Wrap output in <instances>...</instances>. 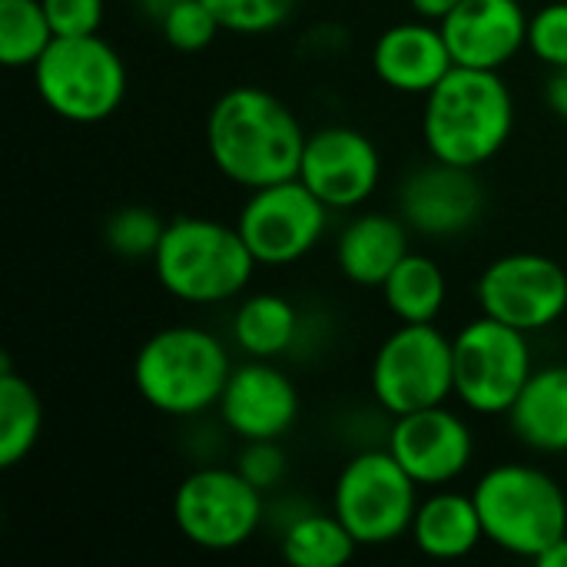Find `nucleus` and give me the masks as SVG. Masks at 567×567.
<instances>
[{
  "mask_svg": "<svg viewBox=\"0 0 567 567\" xmlns=\"http://www.w3.org/2000/svg\"><path fill=\"white\" fill-rule=\"evenodd\" d=\"M545 103L558 120L567 123V63L565 66H551V73L545 80Z\"/></svg>",
  "mask_w": 567,
  "mask_h": 567,
  "instance_id": "473e14b6",
  "label": "nucleus"
},
{
  "mask_svg": "<svg viewBox=\"0 0 567 567\" xmlns=\"http://www.w3.org/2000/svg\"><path fill=\"white\" fill-rule=\"evenodd\" d=\"M223 30L239 37H259L279 30L292 13L299 0H203Z\"/></svg>",
  "mask_w": 567,
  "mask_h": 567,
  "instance_id": "cd10ccee",
  "label": "nucleus"
},
{
  "mask_svg": "<svg viewBox=\"0 0 567 567\" xmlns=\"http://www.w3.org/2000/svg\"><path fill=\"white\" fill-rule=\"evenodd\" d=\"M50 27L56 37H83L100 33L103 27V0H43Z\"/></svg>",
  "mask_w": 567,
  "mask_h": 567,
  "instance_id": "2f4dec72",
  "label": "nucleus"
},
{
  "mask_svg": "<svg viewBox=\"0 0 567 567\" xmlns=\"http://www.w3.org/2000/svg\"><path fill=\"white\" fill-rule=\"evenodd\" d=\"M528 50L551 70L567 63V0L538 7L528 20Z\"/></svg>",
  "mask_w": 567,
  "mask_h": 567,
  "instance_id": "7c9ffc66",
  "label": "nucleus"
},
{
  "mask_svg": "<svg viewBox=\"0 0 567 567\" xmlns=\"http://www.w3.org/2000/svg\"><path fill=\"white\" fill-rule=\"evenodd\" d=\"M409 226L399 213H359L336 243L339 272L365 289H382L392 269L412 252Z\"/></svg>",
  "mask_w": 567,
  "mask_h": 567,
  "instance_id": "6ab92c4d",
  "label": "nucleus"
},
{
  "mask_svg": "<svg viewBox=\"0 0 567 567\" xmlns=\"http://www.w3.org/2000/svg\"><path fill=\"white\" fill-rule=\"evenodd\" d=\"M515 130V100L502 70L452 66L425 93L422 140L429 156L478 169L495 159Z\"/></svg>",
  "mask_w": 567,
  "mask_h": 567,
  "instance_id": "f03ea898",
  "label": "nucleus"
},
{
  "mask_svg": "<svg viewBox=\"0 0 567 567\" xmlns=\"http://www.w3.org/2000/svg\"><path fill=\"white\" fill-rule=\"evenodd\" d=\"M455 399L475 415H508L535 372L528 332L478 316L452 336Z\"/></svg>",
  "mask_w": 567,
  "mask_h": 567,
  "instance_id": "1a4fd4ad",
  "label": "nucleus"
},
{
  "mask_svg": "<svg viewBox=\"0 0 567 567\" xmlns=\"http://www.w3.org/2000/svg\"><path fill=\"white\" fill-rule=\"evenodd\" d=\"M399 216L405 226L429 239H455L482 219L485 186L475 169L445 159H429L405 173L399 183Z\"/></svg>",
  "mask_w": 567,
  "mask_h": 567,
  "instance_id": "ddd939ff",
  "label": "nucleus"
},
{
  "mask_svg": "<svg viewBox=\"0 0 567 567\" xmlns=\"http://www.w3.org/2000/svg\"><path fill=\"white\" fill-rule=\"evenodd\" d=\"M306 136L296 113L262 86L226 90L206 116L209 159L243 189L296 179Z\"/></svg>",
  "mask_w": 567,
  "mask_h": 567,
  "instance_id": "f257e3e1",
  "label": "nucleus"
},
{
  "mask_svg": "<svg viewBox=\"0 0 567 567\" xmlns=\"http://www.w3.org/2000/svg\"><path fill=\"white\" fill-rule=\"evenodd\" d=\"M302 332V316L292 306V299L279 292H256L246 296L236 312L229 336L239 352L249 359H279L286 355Z\"/></svg>",
  "mask_w": 567,
  "mask_h": 567,
  "instance_id": "4be33fe9",
  "label": "nucleus"
},
{
  "mask_svg": "<svg viewBox=\"0 0 567 567\" xmlns=\"http://www.w3.org/2000/svg\"><path fill=\"white\" fill-rule=\"evenodd\" d=\"M216 409L239 442L286 439L299 419V389L272 359H249L233 369Z\"/></svg>",
  "mask_w": 567,
  "mask_h": 567,
  "instance_id": "dca6fc26",
  "label": "nucleus"
},
{
  "mask_svg": "<svg viewBox=\"0 0 567 567\" xmlns=\"http://www.w3.org/2000/svg\"><path fill=\"white\" fill-rule=\"evenodd\" d=\"M419 488L389 449H362L336 475L332 512L359 548H382L409 535L422 502Z\"/></svg>",
  "mask_w": 567,
  "mask_h": 567,
  "instance_id": "0eeeda50",
  "label": "nucleus"
},
{
  "mask_svg": "<svg viewBox=\"0 0 567 567\" xmlns=\"http://www.w3.org/2000/svg\"><path fill=\"white\" fill-rule=\"evenodd\" d=\"M159 33L163 40L179 50V53H199L206 47L216 43V37L223 33L216 13L203 3V0H183L176 3L163 20H159Z\"/></svg>",
  "mask_w": 567,
  "mask_h": 567,
  "instance_id": "c85d7f7f",
  "label": "nucleus"
},
{
  "mask_svg": "<svg viewBox=\"0 0 567 567\" xmlns=\"http://www.w3.org/2000/svg\"><path fill=\"white\" fill-rule=\"evenodd\" d=\"M43 402L37 389L13 372L10 359H0V468L20 465L40 442Z\"/></svg>",
  "mask_w": 567,
  "mask_h": 567,
  "instance_id": "393cba45",
  "label": "nucleus"
},
{
  "mask_svg": "<svg viewBox=\"0 0 567 567\" xmlns=\"http://www.w3.org/2000/svg\"><path fill=\"white\" fill-rule=\"evenodd\" d=\"M528 20L522 0H462L439 27L455 66L502 70L528 47Z\"/></svg>",
  "mask_w": 567,
  "mask_h": 567,
  "instance_id": "f3484780",
  "label": "nucleus"
},
{
  "mask_svg": "<svg viewBox=\"0 0 567 567\" xmlns=\"http://www.w3.org/2000/svg\"><path fill=\"white\" fill-rule=\"evenodd\" d=\"M475 299L485 316L535 336L567 312V272L545 252H505L478 276Z\"/></svg>",
  "mask_w": 567,
  "mask_h": 567,
  "instance_id": "f8f14e48",
  "label": "nucleus"
},
{
  "mask_svg": "<svg viewBox=\"0 0 567 567\" xmlns=\"http://www.w3.org/2000/svg\"><path fill=\"white\" fill-rule=\"evenodd\" d=\"M176 3H183V0H136V7H140V13L146 17V20H153L156 27H159V20L176 7Z\"/></svg>",
  "mask_w": 567,
  "mask_h": 567,
  "instance_id": "c9c22d12",
  "label": "nucleus"
},
{
  "mask_svg": "<svg viewBox=\"0 0 567 567\" xmlns=\"http://www.w3.org/2000/svg\"><path fill=\"white\" fill-rule=\"evenodd\" d=\"M369 382L375 405L392 419L445 405L455 395L452 339L435 322H399L375 349Z\"/></svg>",
  "mask_w": 567,
  "mask_h": 567,
  "instance_id": "6e6552de",
  "label": "nucleus"
},
{
  "mask_svg": "<svg viewBox=\"0 0 567 567\" xmlns=\"http://www.w3.org/2000/svg\"><path fill=\"white\" fill-rule=\"evenodd\" d=\"M56 40L43 0H0V63L10 70H33Z\"/></svg>",
  "mask_w": 567,
  "mask_h": 567,
  "instance_id": "a878e982",
  "label": "nucleus"
},
{
  "mask_svg": "<svg viewBox=\"0 0 567 567\" xmlns=\"http://www.w3.org/2000/svg\"><path fill=\"white\" fill-rule=\"evenodd\" d=\"M409 538L432 561L468 558L485 542V528H482L475 498L452 492V488H435L432 495H425L419 502Z\"/></svg>",
  "mask_w": 567,
  "mask_h": 567,
  "instance_id": "aec40b11",
  "label": "nucleus"
},
{
  "mask_svg": "<svg viewBox=\"0 0 567 567\" xmlns=\"http://www.w3.org/2000/svg\"><path fill=\"white\" fill-rule=\"evenodd\" d=\"M236 472L256 485L262 495L282 488L289 478V455L282 449V439H259V442H243L236 455Z\"/></svg>",
  "mask_w": 567,
  "mask_h": 567,
  "instance_id": "c756f323",
  "label": "nucleus"
},
{
  "mask_svg": "<svg viewBox=\"0 0 567 567\" xmlns=\"http://www.w3.org/2000/svg\"><path fill=\"white\" fill-rule=\"evenodd\" d=\"M33 86L43 106L80 126L110 120L126 100V63L100 33L56 37L37 60Z\"/></svg>",
  "mask_w": 567,
  "mask_h": 567,
  "instance_id": "423d86ee",
  "label": "nucleus"
},
{
  "mask_svg": "<svg viewBox=\"0 0 567 567\" xmlns=\"http://www.w3.org/2000/svg\"><path fill=\"white\" fill-rule=\"evenodd\" d=\"M505 419L525 449L567 455V365L535 369Z\"/></svg>",
  "mask_w": 567,
  "mask_h": 567,
  "instance_id": "412c9836",
  "label": "nucleus"
},
{
  "mask_svg": "<svg viewBox=\"0 0 567 567\" xmlns=\"http://www.w3.org/2000/svg\"><path fill=\"white\" fill-rule=\"evenodd\" d=\"M462 0H409L412 13L422 17V20H432V23H442Z\"/></svg>",
  "mask_w": 567,
  "mask_h": 567,
  "instance_id": "72a5a7b5",
  "label": "nucleus"
},
{
  "mask_svg": "<svg viewBox=\"0 0 567 567\" xmlns=\"http://www.w3.org/2000/svg\"><path fill=\"white\" fill-rule=\"evenodd\" d=\"M166 223L169 219H163L150 206H123L106 216L103 243L120 259H153L166 233Z\"/></svg>",
  "mask_w": 567,
  "mask_h": 567,
  "instance_id": "bb28decb",
  "label": "nucleus"
},
{
  "mask_svg": "<svg viewBox=\"0 0 567 567\" xmlns=\"http://www.w3.org/2000/svg\"><path fill=\"white\" fill-rule=\"evenodd\" d=\"M485 542L498 551L535 561L567 535V495L545 468L528 462L492 465L472 492Z\"/></svg>",
  "mask_w": 567,
  "mask_h": 567,
  "instance_id": "39448f33",
  "label": "nucleus"
},
{
  "mask_svg": "<svg viewBox=\"0 0 567 567\" xmlns=\"http://www.w3.org/2000/svg\"><path fill=\"white\" fill-rule=\"evenodd\" d=\"M299 179L332 209H359L382 179L379 146L355 126H322L306 136Z\"/></svg>",
  "mask_w": 567,
  "mask_h": 567,
  "instance_id": "4468645a",
  "label": "nucleus"
},
{
  "mask_svg": "<svg viewBox=\"0 0 567 567\" xmlns=\"http://www.w3.org/2000/svg\"><path fill=\"white\" fill-rule=\"evenodd\" d=\"M382 299L399 322H435L449 302L445 269L425 252H409L382 282Z\"/></svg>",
  "mask_w": 567,
  "mask_h": 567,
  "instance_id": "5701e85b",
  "label": "nucleus"
},
{
  "mask_svg": "<svg viewBox=\"0 0 567 567\" xmlns=\"http://www.w3.org/2000/svg\"><path fill=\"white\" fill-rule=\"evenodd\" d=\"M385 449L422 488H449L475 462V435L449 405L419 409L392 419Z\"/></svg>",
  "mask_w": 567,
  "mask_h": 567,
  "instance_id": "2eb2a0df",
  "label": "nucleus"
},
{
  "mask_svg": "<svg viewBox=\"0 0 567 567\" xmlns=\"http://www.w3.org/2000/svg\"><path fill=\"white\" fill-rule=\"evenodd\" d=\"M535 565L542 567H567V535L565 538H558V542H551L538 558H535Z\"/></svg>",
  "mask_w": 567,
  "mask_h": 567,
  "instance_id": "f704fd0d",
  "label": "nucleus"
},
{
  "mask_svg": "<svg viewBox=\"0 0 567 567\" xmlns=\"http://www.w3.org/2000/svg\"><path fill=\"white\" fill-rule=\"evenodd\" d=\"M329 213L332 209L296 176L249 189L236 226L259 266H292L319 246Z\"/></svg>",
  "mask_w": 567,
  "mask_h": 567,
  "instance_id": "9b49d317",
  "label": "nucleus"
},
{
  "mask_svg": "<svg viewBox=\"0 0 567 567\" xmlns=\"http://www.w3.org/2000/svg\"><path fill=\"white\" fill-rule=\"evenodd\" d=\"M226 342L203 326H166L133 355L140 399L169 419H196L219 405L233 375Z\"/></svg>",
  "mask_w": 567,
  "mask_h": 567,
  "instance_id": "7ed1b4c3",
  "label": "nucleus"
},
{
  "mask_svg": "<svg viewBox=\"0 0 567 567\" xmlns=\"http://www.w3.org/2000/svg\"><path fill=\"white\" fill-rule=\"evenodd\" d=\"M279 551L292 567H339L352 561L359 542L336 512L306 508L289 525H282Z\"/></svg>",
  "mask_w": 567,
  "mask_h": 567,
  "instance_id": "b1692460",
  "label": "nucleus"
},
{
  "mask_svg": "<svg viewBox=\"0 0 567 567\" xmlns=\"http://www.w3.org/2000/svg\"><path fill=\"white\" fill-rule=\"evenodd\" d=\"M266 522V495L249 485L236 465H203L173 492L176 532L203 551H236L256 538Z\"/></svg>",
  "mask_w": 567,
  "mask_h": 567,
  "instance_id": "9d476101",
  "label": "nucleus"
},
{
  "mask_svg": "<svg viewBox=\"0 0 567 567\" xmlns=\"http://www.w3.org/2000/svg\"><path fill=\"white\" fill-rule=\"evenodd\" d=\"M159 286L189 306H216L239 299L256 272L236 223L209 216H176L166 223L156 256L150 259Z\"/></svg>",
  "mask_w": 567,
  "mask_h": 567,
  "instance_id": "20e7f679",
  "label": "nucleus"
},
{
  "mask_svg": "<svg viewBox=\"0 0 567 567\" xmlns=\"http://www.w3.org/2000/svg\"><path fill=\"white\" fill-rule=\"evenodd\" d=\"M452 66L455 60H452L442 27L422 17L385 27L372 47L375 76L389 90L405 93V96L432 93Z\"/></svg>",
  "mask_w": 567,
  "mask_h": 567,
  "instance_id": "a211bd4d",
  "label": "nucleus"
}]
</instances>
